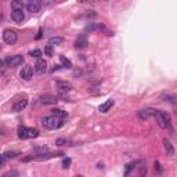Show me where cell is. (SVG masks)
<instances>
[{
  "instance_id": "cell-1",
  "label": "cell",
  "mask_w": 177,
  "mask_h": 177,
  "mask_svg": "<svg viewBox=\"0 0 177 177\" xmlns=\"http://www.w3.org/2000/svg\"><path fill=\"white\" fill-rule=\"evenodd\" d=\"M41 124H43L44 129H49V130H55V129H60L65 124V119H60L54 115H50V116H44L41 119Z\"/></svg>"
},
{
  "instance_id": "cell-2",
  "label": "cell",
  "mask_w": 177,
  "mask_h": 177,
  "mask_svg": "<svg viewBox=\"0 0 177 177\" xmlns=\"http://www.w3.org/2000/svg\"><path fill=\"white\" fill-rule=\"evenodd\" d=\"M64 152H46V154H36V155H29V156L24 158V162H29V160H47V159H51V158H58V156H62Z\"/></svg>"
},
{
  "instance_id": "cell-3",
  "label": "cell",
  "mask_w": 177,
  "mask_h": 177,
  "mask_svg": "<svg viewBox=\"0 0 177 177\" xmlns=\"http://www.w3.org/2000/svg\"><path fill=\"white\" fill-rule=\"evenodd\" d=\"M155 119H156V123L159 124L162 129H167V130H171V126H170V118H169L167 113L162 112V111H156L155 112Z\"/></svg>"
},
{
  "instance_id": "cell-4",
  "label": "cell",
  "mask_w": 177,
  "mask_h": 177,
  "mask_svg": "<svg viewBox=\"0 0 177 177\" xmlns=\"http://www.w3.org/2000/svg\"><path fill=\"white\" fill-rule=\"evenodd\" d=\"M39 136V130L35 127H24L21 126L18 129V137L22 140H26V138H36Z\"/></svg>"
},
{
  "instance_id": "cell-5",
  "label": "cell",
  "mask_w": 177,
  "mask_h": 177,
  "mask_svg": "<svg viewBox=\"0 0 177 177\" xmlns=\"http://www.w3.org/2000/svg\"><path fill=\"white\" fill-rule=\"evenodd\" d=\"M17 39H18V36H17L15 30L6 29L4 32H3V40H4L6 44H15Z\"/></svg>"
},
{
  "instance_id": "cell-6",
  "label": "cell",
  "mask_w": 177,
  "mask_h": 177,
  "mask_svg": "<svg viewBox=\"0 0 177 177\" xmlns=\"http://www.w3.org/2000/svg\"><path fill=\"white\" fill-rule=\"evenodd\" d=\"M54 87L57 88L61 94H65V93H68V91H71L72 88H73V86L69 82H65V80H57V82L54 83Z\"/></svg>"
},
{
  "instance_id": "cell-7",
  "label": "cell",
  "mask_w": 177,
  "mask_h": 177,
  "mask_svg": "<svg viewBox=\"0 0 177 177\" xmlns=\"http://www.w3.org/2000/svg\"><path fill=\"white\" fill-rule=\"evenodd\" d=\"M4 62L7 64L8 66H19L22 62H24V57L19 54H15V55H10L4 60Z\"/></svg>"
},
{
  "instance_id": "cell-8",
  "label": "cell",
  "mask_w": 177,
  "mask_h": 177,
  "mask_svg": "<svg viewBox=\"0 0 177 177\" xmlns=\"http://www.w3.org/2000/svg\"><path fill=\"white\" fill-rule=\"evenodd\" d=\"M41 6H43V3L39 2V0H29V2L26 3V10L29 11V13L36 14L41 10Z\"/></svg>"
},
{
  "instance_id": "cell-9",
  "label": "cell",
  "mask_w": 177,
  "mask_h": 177,
  "mask_svg": "<svg viewBox=\"0 0 177 177\" xmlns=\"http://www.w3.org/2000/svg\"><path fill=\"white\" fill-rule=\"evenodd\" d=\"M35 71L37 75H44L47 71V62L44 58H39L35 64Z\"/></svg>"
},
{
  "instance_id": "cell-10",
  "label": "cell",
  "mask_w": 177,
  "mask_h": 177,
  "mask_svg": "<svg viewBox=\"0 0 177 177\" xmlns=\"http://www.w3.org/2000/svg\"><path fill=\"white\" fill-rule=\"evenodd\" d=\"M10 18L13 19V22H15V24H21L25 19V14L22 10H13L10 14Z\"/></svg>"
},
{
  "instance_id": "cell-11",
  "label": "cell",
  "mask_w": 177,
  "mask_h": 177,
  "mask_svg": "<svg viewBox=\"0 0 177 177\" xmlns=\"http://www.w3.org/2000/svg\"><path fill=\"white\" fill-rule=\"evenodd\" d=\"M19 76H21V79H24V80H30L33 76V69L30 68L29 65L22 66V69L19 71Z\"/></svg>"
},
{
  "instance_id": "cell-12",
  "label": "cell",
  "mask_w": 177,
  "mask_h": 177,
  "mask_svg": "<svg viewBox=\"0 0 177 177\" xmlns=\"http://www.w3.org/2000/svg\"><path fill=\"white\" fill-rule=\"evenodd\" d=\"M39 101L46 105H54V104H57L58 98L55 96H51V94H44V96H41L40 98H39Z\"/></svg>"
},
{
  "instance_id": "cell-13",
  "label": "cell",
  "mask_w": 177,
  "mask_h": 177,
  "mask_svg": "<svg viewBox=\"0 0 177 177\" xmlns=\"http://www.w3.org/2000/svg\"><path fill=\"white\" fill-rule=\"evenodd\" d=\"M100 29H102V25L101 24L91 22V24H88L87 26L83 29V35H87V33H91V32H94V30H100Z\"/></svg>"
},
{
  "instance_id": "cell-14",
  "label": "cell",
  "mask_w": 177,
  "mask_h": 177,
  "mask_svg": "<svg viewBox=\"0 0 177 177\" xmlns=\"http://www.w3.org/2000/svg\"><path fill=\"white\" fill-rule=\"evenodd\" d=\"M113 104H115V101H113V100H107V101L102 102V104L98 107V111H100V112H102V113L108 112V111L113 107Z\"/></svg>"
},
{
  "instance_id": "cell-15",
  "label": "cell",
  "mask_w": 177,
  "mask_h": 177,
  "mask_svg": "<svg viewBox=\"0 0 177 177\" xmlns=\"http://www.w3.org/2000/svg\"><path fill=\"white\" fill-rule=\"evenodd\" d=\"M28 105V100L26 98H22V100H18V101L15 102V104L13 105V111H15V112H19V111L25 109V107Z\"/></svg>"
},
{
  "instance_id": "cell-16",
  "label": "cell",
  "mask_w": 177,
  "mask_h": 177,
  "mask_svg": "<svg viewBox=\"0 0 177 177\" xmlns=\"http://www.w3.org/2000/svg\"><path fill=\"white\" fill-rule=\"evenodd\" d=\"M155 112H156V109L147 108V109H141L140 112H138V116H140L141 119H148L149 116H155Z\"/></svg>"
},
{
  "instance_id": "cell-17",
  "label": "cell",
  "mask_w": 177,
  "mask_h": 177,
  "mask_svg": "<svg viewBox=\"0 0 177 177\" xmlns=\"http://www.w3.org/2000/svg\"><path fill=\"white\" fill-rule=\"evenodd\" d=\"M87 44H88L87 40H86L83 36H80V37L75 41V47H76V49H86V47H87Z\"/></svg>"
},
{
  "instance_id": "cell-18",
  "label": "cell",
  "mask_w": 177,
  "mask_h": 177,
  "mask_svg": "<svg viewBox=\"0 0 177 177\" xmlns=\"http://www.w3.org/2000/svg\"><path fill=\"white\" fill-rule=\"evenodd\" d=\"M163 147H165V149H166V154L167 155H174V148H173V145H171V143L169 140H163Z\"/></svg>"
},
{
  "instance_id": "cell-19",
  "label": "cell",
  "mask_w": 177,
  "mask_h": 177,
  "mask_svg": "<svg viewBox=\"0 0 177 177\" xmlns=\"http://www.w3.org/2000/svg\"><path fill=\"white\" fill-rule=\"evenodd\" d=\"M51 115L57 116V118H60V119H65L66 116H68V113H66V111H64V109H58V108H54V109H53V113H51Z\"/></svg>"
},
{
  "instance_id": "cell-20",
  "label": "cell",
  "mask_w": 177,
  "mask_h": 177,
  "mask_svg": "<svg viewBox=\"0 0 177 177\" xmlns=\"http://www.w3.org/2000/svg\"><path fill=\"white\" fill-rule=\"evenodd\" d=\"M64 43V37H60V36H54L49 40V44L50 46H60V44Z\"/></svg>"
},
{
  "instance_id": "cell-21",
  "label": "cell",
  "mask_w": 177,
  "mask_h": 177,
  "mask_svg": "<svg viewBox=\"0 0 177 177\" xmlns=\"http://www.w3.org/2000/svg\"><path fill=\"white\" fill-rule=\"evenodd\" d=\"M60 61H61V64H62L64 68H68V69L72 68V62L65 57V55H60Z\"/></svg>"
},
{
  "instance_id": "cell-22",
  "label": "cell",
  "mask_w": 177,
  "mask_h": 177,
  "mask_svg": "<svg viewBox=\"0 0 177 177\" xmlns=\"http://www.w3.org/2000/svg\"><path fill=\"white\" fill-rule=\"evenodd\" d=\"M11 8L13 10H22L24 8V3L18 2V0H14V2H11Z\"/></svg>"
},
{
  "instance_id": "cell-23",
  "label": "cell",
  "mask_w": 177,
  "mask_h": 177,
  "mask_svg": "<svg viewBox=\"0 0 177 177\" xmlns=\"http://www.w3.org/2000/svg\"><path fill=\"white\" fill-rule=\"evenodd\" d=\"M55 144H57V145H72V141L65 140V138H57Z\"/></svg>"
},
{
  "instance_id": "cell-24",
  "label": "cell",
  "mask_w": 177,
  "mask_h": 177,
  "mask_svg": "<svg viewBox=\"0 0 177 177\" xmlns=\"http://www.w3.org/2000/svg\"><path fill=\"white\" fill-rule=\"evenodd\" d=\"M17 155H19L18 151H7V152H4V154H3V156L7 159V158H15Z\"/></svg>"
},
{
  "instance_id": "cell-25",
  "label": "cell",
  "mask_w": 177,
  "mask_h": 177,
  "mask_svg": "<svg viewBox=\"0 0 177 177\" xmlns=\"http://www.w3.org/2000/svg\"><path fill=\"white\" fill-rule=\"evenodd\" d=\"M29 55H30V57H36L39 60L40 55H41V51H40V50H37V49H35V50H32V51H29Z\"/></svg>"
},
{
  "instance_id": "cell-26",
  "label": "cell",
  "mask_w": 177,
  "mask_h": 177,
  "mask_svg": "<svg viewBox=\"0 0 177 177\" xmlns=\"http://www.w3.org/2000/svg\"><path fill=\"white\" fill-rule=\"evenodd\" d=\"M44 54L49 55V57H53V46L47 44V46L44 47Z\"/></svg>"
},
{
  "instance_id": "cell-27",
  "label": "cell",
  "mask_w": 177,
  "mask_h": 177,
  "mask_svg": "<svg viewBox=\"0 0 177 177\" xmlns=\"http://www.w3.org/2000/svg\"><path fill=\"white\" fill-rule=\"evenodd\" d=\"M71 163H72L71 158H65V159L62 160V167H64V169H68L69 166H71Z\"/></svg>"
},
{
  "instance_id": "cell-28",
  "label": "cell",
  "mask_w": 177,
  "mask_h": 177,
  "mask_svg": "<svg viewBox=\"0 0 177 177\" xmlns=\"http://www.w3.org/2000/svg\"><path fill=\"white\" fill-rule=\"evenodd\" d=\"M3 177H18V171H15V170L7 171L6 174H3Z\"/></svg>"
},
{
  "instance_id": "cell-29",
  "label": "cell",
  "mask_w": 177,
  "mask_h": 177,
  "mask_svg": "<svg viewBox=\"0 0 177 177\" xmlns=\"http://www.w3.org/2000/svg\"><path fill=\"white\" fill-rule=\"evenodd\" d=\"M101 30H102V32H104L107 36H113V32H112V30H109L107 26H104V25H102V29H101Z\"/></svg>"
},
{
  "instance_id": "cell-30",
  "label": "cell",
  "mask_w": 177,
  "mask_h": 177,
  "mask_svg": "<svg viewBox=\"0 0 177 177\" xmlns=\"http://www.w3.org/2000/svg\"><path fill=\"white\" fill-rule=\"evenodd\" d=\"M145 174H147V167H145V165H141V166H140V176L144 177Z\"/></svg>"
},
{
  "instance_id": "cell-31",
  "label": "cell",
  "mask_w": 177,
  "mask_h": 177,
  "mask_svg": "<svg viewBox=\"0 0 177 177\" xmlns=\"http://www.w3.org/2000/svg\"><path fill=\"white\" fill-rule=\"evenodd\" d=\"M155 169H156V171H158V173H162V169H160V163L158 162V160H156V162H155Z\"/></svg>"
},
{
  "instance_id": "cell-32",
  "label": "cell",
  "mask_w": 177,
  "mask_h": 177,
  "mask_svg": "<svg viewBox=\"0 0 177 177\" xmlns=\"http://www.w3.org/2000/svg\"><path fill=\"white\" fill-rule=\"evenodd\" d=\"M41 37V29L39 30V33H37V36H36V39H40Z\"/></svg>"
},
{
  "instance_id": "cell-33",
  "label": "cell",
  "mask_w": 177,
  "mask_h": 177,
  "mask_svg": "<svg viewBox=\"0 0 177 177\" xmlns=\"http://www.w3.org/2000/svg\"><path fill=\"white\" fill-rule=\"evenodd\" d=\"M97 167H98V169H102V167H104V165H102V163H98V165H97Z\"/></svg>"
},
{
  "instance_id": "cell-34",
  "label": "cell",
  "mask_w": 177,
  "mask_h": 177,
  "mask_svg": "<svg viewBox=\"0 0 177 177\" xmlns=\"http://www.w3.org/2000/svg\"><path fill=\"white\" fill-rule=\"evenodd\" d=\"M75 177H83V176H80V174H77V176H75Z\"/></svg>"
}]
</instances>
